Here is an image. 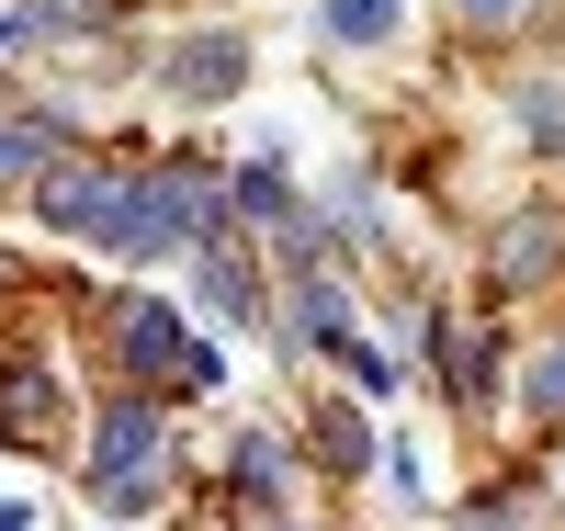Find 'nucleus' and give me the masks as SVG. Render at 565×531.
Here are the masks:
<instances>
[{"mask_svg":"<svg viewBox=\"0 0 565 531\" xmlns=\"http://www.w3.org/2000/svg\"><path fill=\"white\" fill-rule=\"evenodd\" d=\"M554 249H565V215H554V204L509 215V226H498V283H543V272H554Z\"/></svg>","mask_w":565,"mask_h":531,"instance_id":"nucleus-7","label":"nucleus"},{"mask_svg":"<svg viewBox=\"0 0 565 531\" xmlns=\"http://www.w3.org/2000/svg\"><path fill=\"white\" fill-rule=\"evenodd\" d=\"M204 306L215 317H249V272H238V249H215V237H204Z\"/></svg>","mask_w":565,"mask_h":531,"instance_id":"nucleus-15","label":"nucleus"},{"mask_svg":"<svg viewBox=\"0 0 565 531\" xmlns=\"http://www.w3.org/2000/svg\"><path fill=\"white\" fill-rule=\"evenodd\" d=\"M238 487H249V498H282V442L249 429V442H238Z\"/></svg>","mask_w":565,"mask_h":531,"instance_id":"nucleus-16","label":"nucleus"},{"mask_svg":"<svg viewBox=\"0 0 565 531\" xmlns=\"http://www.w3.org/2000/svg\"><path fill=\"white\" fill-rule=\"evenodd\" d=\"M114 204H125V170H103V159H57V170H34V215L68 226V237H103Z\"/></svg>","mask_w":565,"mask_h":531,"instance_id":"nucleus-3","label":"nucleus"},{"mask_svg":"<svg viewBox=\"0 0 565 531\" xmlns=\"http://www.w3.org/2000/svg\"><path fill=\"white\" fill-rule=\"evenodd\" d=\"M125 0H23V34H103Z\"/></svg>","mask_w":565,"mask_h":531,"instance_id":"nucleus-14","label":"nucleus"},{"mask_svg":"<svg viewBox=\"0 0 565 531\" xmlns=\"http://www.w3.org/2000/svg\"><path fill=\"white\" fill-rule=\"evenodd\" d=\"M441 373H452L463 407H487L498 396V340H487V328H441Z\"/></svg>","mask_w":565,"mask_h":531,"instance_id":"nucleus-8","label":"nucleus"},{"mask_svg":"<svg viewBox=\"0 0 565 531\" xmlns=\"http://www.w3.org/2000/svg\"><path fill=\"white\" fill-rule=\"evenodd\" d=\"M396 12H407V0H317V34L328 45H385Z\"/></svg>","mask_w":565,"mask_h":531,"instance_id":"nucleus-11","label":"nucleus"},{"mask_svg":"<svg viewBox=\"0 0 565 531\" xmlns=\"http://www.w3.org/2000/svg\"><path fill=\"white\" fill-rule=\"evenodd\" d=\"M532 407H543V418H565V340L532 362Z\"/></svg>","mask_w":565,"mask_h":531,"instance_id":"nucleus-18","label":"nucleus"},{"mask_svg":"<svg viewBox=\"0 0 565 531\" xmlns=\"http://www.w3.org/2000/svg\"><path fill=\"white\" fill-rule=\"evenodd\" d=\"M452 12H463V23H509V12H521V0H452Z\"/></svg>","mask_w":565,"mask_h":531,"instance_id":"nucleus-20","label":"nucleus"},{"mask_svg":"<svg viewBox=\"0 0 565 531\" xmlns=\"http://www.w3.org/2000/svg\"><path fill=\"white\" fill-rule=\"evenodd\" d=\"M114 340H125V373H181V362H193L181 317H170V306H148V295H136V306L114 317Z\"/></svg>","mask_w":565,"mask_h":531,"instance_id":"nucleus-6","label":"nucleus"},{"mask_svg":"<svg viewBox=\"0 0 565 531\" xmlns=\"http://www.w3.org/2000/svg\"><path fill=\"white\" fill-rule=\"evenodd\" d=\"M215 215H226V181L193 170V159H170V170H136L125 181L103 249L114 261H170V249H193V237H215Z\"/></svg>","mask_w":565,"mask_h":531,"instance_id":"nucleus-1","label":"nucleus"},{"mask_svg":"<svg viewBox=\"0 0 565 531\" xmlns=\"http://www.w3.org/2000/svg\"><path fill=\"white\" fill-rule=\"evenodd\" d=\"M159 453H170V429H159V407H103V429H90V498L103 509H148L159 498Z\"/></svg>","mask_w":565,"mask_h":531,"instance_id":"nucleus-2","label":"nucleus"},{"mask_svg":"<svg viewBox=\"0 0 565 531\" xmlns=\"http://www.w3.org/2000/svg\"><path fill=\"white\" fill-rule=\"evenodd\" d=\"M45 418H57V384H45L34 362H12V373H0V442H34Z\"/></svg>","mask_w":565,"mask_h":531,"instance_id":"nucleus-10","label":"nucleus"},{"mask_svg":"<svg viewBox=\"0 0 565 531\" xmlns=\"http://www.w3.org/2000/svg\"><path fill=\"white\" fill-rule=\"evenodd\" d=\"M0 531H34V509H23V498H0Z\"/></svg>","mask_w":565,"mask_h":531,"instance_id":"nucleus-21","label":"nucleus"},{"mask_svg":"<svg viewBox=\"0 0 565 531\" xmlns=\"http://www.w3.org/2000/svg\"><path fill=\"white\" fill-rule=\"evenodd\" d=\"M340 362H351V384H362V396H396V351H373V340H340Z\"/></svg>","mask_w":565,"mask_h":531,"instance_id":"nucleus-17","label":"nucleus"},{"mask_svg":"<svg viewBox=\"0 0 565 531\" xmlns=\"http://www.w3.org/2000/svg\"><path fill=\"white\" fill-rule=\"evenodd\" d=\"M181 103H226V91L249 79V45L238 34H193V45H170V68H159Z\"/></svg>","mask_w":565,"mask_h":531,"instance_id":"nucleus-4","label":"nucleus"},{"mask_svg":"<svg viewBox=\"0 0 565 531\" xmlns=\"http://www.w3.org/2000/svg\"><path fill=\"white\" fill-rule=\"evenodd\" d=\"M317 464H340V475H362V464H373L362 407H317Z\"/></svg>","mask_w":565,"mask_h":531,"instance_id":"nucleus-13","label":"nucleus"},{"mask_svg":"<svg viewBox=\"0 0 565 531\" xmlns=\"http://www.w3.org/2000/svg\"><path fill=\"white\" fill-rule=\"evenodd\" d=\"M282 340H306V351H340L351 340V306H340V272H328V261H306L295 306H282Z\"/></svg>","mask_w":565,"mask_h":531,"instance_id":"nucleus-5","label":"nucleus"},{"mask_svg":"<svg viewBox=\"0 0 565 531\" xmlns=\"http://www.w3.org/2000/svg\"><path fill=\"white\" fill-rule=\"evenodd\" d=\"M23 170H57V125L45 114H0V181H23Z\"/></svg>","mask_w":565,"mask_h":531,"instance_id":"nucleus-12","label":"nucleus"},{"mask_svg":"<svg viewBox=\"0 0 565 531\" xmlns=\"http://www.w3.org/2000/svg\"><path fill=\"white\" fill-rule=\"evenodd\" d=\"M521 114H532V136H543V148H565V91H532Z\"/></svg>","mask_w":565,"mask_h":531,"instance_id":"nucleus-19","label":"nucleus"},{"mask_svg":"<svg viewBox=\"0 0 565 531\" xmlns=\"http://www.w3.org/2000/svg\"><path fill=\"white\" fill-rule=\"evenodd\" d=\"M238 215H249V226H282V237L306 226V204H295V181H282V159H249V170H238Z\"/></svg>","mask_w":565,"mask_h":531,"instance_id":"nucleus-9","label":"nucleus"}]
</instances>
